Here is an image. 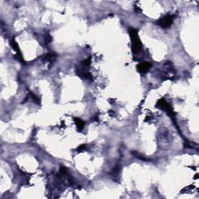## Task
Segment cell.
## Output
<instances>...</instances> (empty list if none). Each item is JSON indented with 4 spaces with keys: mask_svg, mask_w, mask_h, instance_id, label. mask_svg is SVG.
<instances>
[{
    "mask_svg": "<svg viewBox=\"0 0 199 199\" xmlns=\"http://www.w3.org/2000/svg\"><path fill=\"white\" fill-rule=\"evenodd\" d=\"M73 120H74L75 123H76V127H77L78 131H82L83 129L84 126H85V122L82 120V119L79 118V117H73Z\"/></svg>",
    "mask_w": 199,
    "mask_h": 199,
    "instance_id": "52a82bcc",
    "label": "cell"
},
{
    "mask_svg": "<svg viewBox=\"0 0 199 199\" xmlns=\"http://www.w3.org/2000/svg\"><path fill=\"white\" fill-rule=\"evenodd\" d=\"M81 64H82L83 66H85V67H88V66H90V64H91V58H90H90H86V59L82 60V61L81 62Z\"/></svg>",
    "mask_w": 199,
    "mask_h": 199,
    "instance_id": "30bf717a",
    "label": "cell"
},
{
    "mask_svg": "<svg viewBox=\"0 0 199 199\" xmlns=\"http://www.w3.org/2000/svg\"><path fill=\"white\" fill-rule=\"evenodd\" d=\"M151 67L152 63L149 62H141L137 65L136 69L138 73H141V74H145L149 71Z\"/></svg>",
    "mask_w": 199,
    "mask_h": 199,
    "instance_id": "5b68a950",
    "label": "cell"
},
{
    "mask_svg": "<svg viewBox=\"0 0 199 199\" xmlns=\"http://www.w3.org/2000/svg\"><path fill=\"white\" fill-rule=\"evenodd\" d=\"M10 46L12 47V48H13V49H14V51H15L16 53H17V58H18L19 61H20L22 63H23V64H24L25 62H24V60H23V54H22V52H21V51H20V47H19L18 44H17V42L16 41V40L14 39V38H13V39L10 41Z\"/></svg>",
    "mask_w": 199,
    "mask_h": 199,
    "instance_id": "277c9868",
    "label": "cell"
},
{
    "mask_svg": "<svg viewBox=\"0 0 199 199\" xmlns=\"http://www.w3.org/2000/svg\"><path fill=\"white\" fill-rule=\"evenodd\" d=\"M30 97H31L33 101L35 103V104H39V105L41 104V100H40V98L38 97V96H36L35 94H34L32 92H30Z\"/></svg>",
    "mask_w": 199,
    "mask_h": 199,
    "instance_id": "9c48e42d",
    "label": "cell"
},
{
    "mask_svg": "<svg viewBox=\"0 0 199 199\" xmlns=\"http://www.w3.org/2000/svg\"><path fill=\"white\" fill-rule=\"evenodd\" d=\"M59 173L62 176V175H65L67 173V169H66L65 166H61L60 167V170H59Z\"/></svg>",
    "mask_w": 199,
    "mask_h": 199,
    "instance_id": "7c38bea8",
    "label": "cell"
},
{
    "mask_svg": "<svg viewBox=\"0 0 199 199\" xmlns=\"http://www.w3.org/2000/svg\"><path fill=\"white\" fill-rule=\"evenodd\" d=\"M174 16L173 15H166L163 17H161L160 19H159L156 22V24L157 26H161L162 28H164V29H166V28L170 27L172 24L173 23V20H174Z\"/></svg>",
    "mask_w": 199,
    "mask_h": 199,
    "instance_id": "3957f363",
    "label": "cell"
},
{
    "mask_svg": "<svg viewBox=\"0 0 199 199\" xmlns=\"http://www.w3.org/2000/svg\"><path fill=\"white\" fill-rule=\"evenodd\" d=\"M76 74L78 76L83 79H87V80H93V76L89 71L84 70L83 69H76Z\"/></svg>",
    "mask_w": 199,
    "mask_h": 199,
    "instance_id": "8992f818",
    "label": "cell"
},
{
    "mask_svg": "<svg viewBox=\"0 0 199 199\" xmlns=\"http://www.w3.org/2000/svg\"><path fill=\"white\" fill-rule=\"evenodd\" d=\"M44 59L48 62H53L55 59V54L53 53H48L44 56Z\"/></svg>",
    "mask_w": 199,
    "mask_h": 199,
    "instance_id": "ba28073f",
    "label": "cell"
},
{
    "mask_svg": "<svg viewBox=\"0 0 199 199\" xmlns=\"http://www.w3.org/2000/svg\"><path fill=\"white\" fill-rule=\"evenodd\" d=\"M156 107H158V108H160V109H161V110H165V111L166 112V113H167L168 115H169V117H171V118L173 119V120L175 121L174 110H173V107H172V106L170 105V104H169V103L166 102V100H165L164 98L160 99V100H159V101H157V103H156Z\"/></svg>",
    "mask_w": 199,
    "mask_h": 199,
    "instance_id": "7a4b0ae2",
    "label": "cell"
},
{
    "mask_svg": "<svg viewBox=\"0 0 199 199\" xmlns=\"http://www.w3.org/2000/svg\"><path fill=\"white\" fill-rule=\"evenodd\" d=\"M86 145H85V144H83V145H79L76 150H77L78 153H82V152H83L84 150H86Z\"/></svg>",
    "mask_w": 199,
    "mask_h": 199,
    "instance_id": "8fae6325",
    "label": "cell"
},
{
    "mask_svg": "<svg viewBox=\"0 0 199 199\" xmlns=\"http://www.w3.org/2000/svg\"><path fill=\"white\" fill-rule=\"evenodd\" d=\"M129 35H130L131 42H132V50L134 54H137L141 51L142 48L141 41L138 36V30L132 27L129 29Z\"/></svg>",
    "mask_w": 199,
    "mask_h": 199,
    "instance_id": "6da1fadb",
    "label": "cell"
}]
</instances>
